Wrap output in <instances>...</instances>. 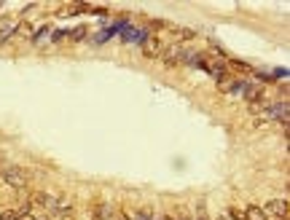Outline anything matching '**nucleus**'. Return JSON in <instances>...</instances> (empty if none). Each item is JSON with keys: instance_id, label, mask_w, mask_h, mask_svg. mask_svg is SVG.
<instances>
[{"instance_id": "4468645a", "label": "nucleus", "mask_w": 290, "mask_h": 220, "mask_svg": "<svg viewBox=\"0 0 290 220\" xmlns=\"http://www.w3.org/2000/svg\"><path fill=\"white\" fill-rule=\"evenodd\" d=\"M111 38H113V35H111V30L105 27V30H100L97 35H91V38H89V43H91V46H105L108 41H111Z\"/></svg>"}, {"instance_id": "9d476101", "label": "nucleus", "mask_w": 290, "mask_h": 220, "mask_svg": "<svg viewBox=\"0 0 290 220\" xmlns=\"http://www.w3.org/2000/svg\"><path fill=\"white\" fill-rule=\"evenodd\" d=\"M86 35H89V27H86V25H78V27H73V30L67 33V41H70V43H83Z\"/></svg>"}, {"instance_id": "a211bd4d", "label": "nucleus", "mask_w": 290, "mask_h": 220, "mask_svg": "<svg viewBox=\"0 0 290 220\" xmlns=\"http://www.w3.org/2000/svg\"><path fill=\"white\" fill-rule=\"evenodd\" d=\"M17 215H19L17 209H3L0 212V220H17Z\"/></svg>"}, {"instance_id": "5701e85b", "label": "nucleus", "mask_w": 290, "mask_h": 220, "mask_svg": "<svg viewBox=\"0 0 290 220\" xmlns=\"http://www.w3.org/2000/svg\"><path fill=\"white\" fill-rule=\"evenodd\" d=\"M0 169H3V164H0Z\"/></svg>"}, {"instance_id": "f8f14e48", "label": "nucleus", "mask_w": 290, "mask_h": 220, "mask_svg": "<svg viewBox=\"0 0 290 220\" xmlns=\"http://www.w3.org/2000/svg\"><path fill=\"white\" fill-rule=\"evenodd\" d=\"M17 27H19V22H17V19H11L9 25H3V27H0V43L11 41V38L17 35Z\"/></svg>"}, {"instance_id": "dca6fc26", "label": "nucleus", "mask_w": 290, "mask_h": 220, "mask_svg": "<svg viewBox=\"0 0 290 220\" xmlns=\"http://www.w3.org/2000/svg\"><path fill=\"white\" fill-rule=\"evenodd\" d=\"M67 33H70V30H54V33H51V41H54V43L67 41Z\"/></svg>"}, {"instance_id": "6ab92c4d", "label": "nucleus", "mask_w": 290, "mask_h": 220, "mask_svg": "<svg viewBox=\"0 0 290 220\" xmlns=\"http://www.w3.org/2000/svg\"><path fill=\"white\" fill-rule=\"evenodd\" d=\"M271 75H274V81H279V78H285V81H287V67H277Z\"/></svg>"}, {"instance_id": "f03ea898", "label": "nucleus", "mask_w": 290, "mask_h": 220, "mask_svg": "<svg viewBox=\"0 0 290 220\" xmlns=\"http://www.w3.org/2000/svg\"><path fill=\"white\" fill-rule=\"evenodd\" d=\"M261 119L263 121H277L282 127L290 124V105L287 99H274V102H266V107L261 110Z\"/></svg>"}, {"instance_id": "39448f33", "label": "nucleus", "mask_w": 290, "mask_h": 220, "mask_svg": "<svg viewBox=\"0 0 290 220\" xmlns=\"http://www.w3.org/2000/svg\"><path fill=\"white\" fill-rule=\"evenodd\" d=\"M148 38H151V33H148L145 25H129V27L121 33V41L129 43V46H143Z\"/></svg>"}, {"instance_id": "412c9836", "label": "nucleus", "mask_w": 290, "mask_h": 220, "mask_svg": "<svg viewBox=\"0 0 290 220\" xmlns=\"http://www.w3.org/2000/svg\"><path fill=\"white\" fill-rule=\"evenodd\" d=\"M159 220H177V215H164V217H159Z\"/></svg>"}, {"instance_id": "0eeeda50", "label": "nucleus", "mask_w": 290, "mask_h": 220, "mask_svg": "<svg viewBox=\"0 0 290 220\" xmlns=\"http://www.w3.org/2000/svg\"><path fill=\"white\" fill-rule=\"evenodd\" d=\"M164 46H167V43H164L161 38L151 35L143 46H140V49H143V54H145L148 59H159V57H161V51H164Z\"/></svg>"}, {"instance_id": "9b49d317", "label": "nucleus", "mask_w": 290, "mask_h": 220, "mask_svg": "<svg viewBox=\"0 0 290 220\" xmlns=\"http://www.w3.org/2000/svg\"><path fill=\"white\" fill-rule=\"evenodd\" d=\"M54 33V27L51 25H43L38 33H33V38H30V43L33 46H43V41H49V35Z\"/></svg>"}, {"instance_id": "6e6552de", "label": "nucleus", "mask_w": 290, "mask_h": 220, "mask_svg": "<svg viewBox=\"0 0 290 220\" xmlns=\"http://www.w3.org/2000/svg\"><path fill=\"white\" fill-rule=\"evenodd\" d=\"M89 212H91L94 220H116V207L111 201H97Z\"/></svg>"}, {"instance_id": "2eb2a0df", "label": "nucleus", "mask_w": 290, "mask_h": 220, "mask_svg": "<svg viewBox=\"0 0 290 220\" xmlns=\"http://www.w3.org/2000/svg\"><path fill=\"white\" fill-rule=\"evenodd\" d=\"M226 220H245V209H242V207H229Z\"/></svg>"}, {"instance_id": "aec40b11", "label": "nucleus", "mask_w": 290, "mask_h": 220, "mask_svg": "<svg viewBox=\"0 0 290 220\" xmlns=\"http://www.w3.org/2000/svg\"><path fill=\"white\" fill-rule=\"evenodd\" d=\"M17 220H38V217H33V215H17Z\"/></svg>"}, {"instance_id": "4be33fe9", "label": "nucleus", "mask_w": 290, "mask_h": 220, "mask_svg": "<svg viewBox=\"0 0 290 220\" xmlns=\"http://www.w3.org/2000/svg\"><path fill=\"white\" fill-rule=\"evenodd\" d=\"M218 220H226V217H218Z\"/></svg>"}, {"instance_id": "7ed1b4c3", "label": "nucleus", "mask_w": 290, "mask_h": 220, "mask_svg": "<svg viewBox=\"0 0 290 220\" xmlns=\"http://www.w3.org/2000/svg\"><path fill=\"white\" fill-rule=\"evenodd\" d=\"M30 204L38 209H46V212H57L59 207V193H49V191H33L30 193Z\"/></svg>"}, {"instance_id": "1a4fd4ad", "label": "nucleus", "mask_w": 290, "mask_h": 220, "mask_svg": "<svg viewBox=\"0 0 290 220\" xmlns=\"http://www.w3.org/2000/svg\"><path fill=\"white\" fill-rule=\"evenodd\" d=\"M226 65H229V73L234 70V73H245V75H253L255 73V67L253 65H247V62H242V59H226Z\"/></svg>"}, {"instance_id": "f257e3e1", "label": "nucleus", "mask_w": 290, "mask_h": 220, "mask_svg": "<svg viewBox=\"0 0 290 220\" xmlns=\"http://www.w3.org/2000/svg\"><path fill=\"white\" fill-rule=\"evenodd\" d=\"M0 180H3L9 188H14V191H25V188L30 185V175L25 167H17V164H6L3 169H0Z\"/></svg>"}, {"instance_id": "20e7f679", "label": "nucleus", "mask_w": 290, "mask_h": 220, "mask_svg": "<svg viewBox=\"0 0 290 220\" xmlns=\"http://www.w3.org/2000/svg\"><path fill=\"white\" fill-rule=\"evenodd\" d=\"M183 57H185V46L183 43H167L159 59L167 67H177V65H183Z\"/></svg>"}, {"instance_id": "f3484780", "label": "nucleus", "mask_w": 290, "mask_h": 220, "mask_svg": "<svg viewBox=\"0 0 290 220\" xmlns=\"http://www.w3.org/2000/svg\"><path fill=\"white\" fill-rule=\"evenodd\" d=\"M194 220H210V215H207V207H205V201H199V207H197V215H194Z\"/></svg>"}, {"instance_id": "ddd939ff", "label": "nucleus", "mask_w": 290, "mask_h": 220, "mask_svg": "<svg viewBox=\"0 0 290 220\" xmlns=\"http://www.w3.org/2000/svg\"><path fill=\"white\" fill-rule=\"evenodd\" d=\"M245 220H269V215L263 212V207H245Z\"/></svg>"}, {"instance_id": "423d86ee", "label": "nucleus", "mask_w": 290, "mask_h": 220, "mask_svg": "<svg viewBox=\"0 0 290 220\" xmlns=\"http://www.w3.org/2000/svg\"><path fill=\"white\" fill-rule=\"evenodd\" d=\"M263 212H266V215H269V217L287 220V215H290V204H287V196H285V199H271V201H266Z\"/></svg>"}]
</instances>
